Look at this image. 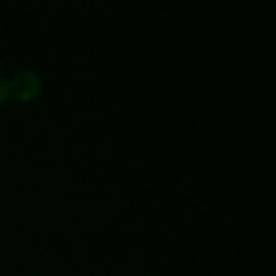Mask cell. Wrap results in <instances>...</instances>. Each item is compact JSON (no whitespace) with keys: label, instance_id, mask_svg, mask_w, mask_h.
Returning a JSON list of instances; mask_svg holds the SVG:
<instances>
[{"label":"cell","instance_id":"6da1fadb","mask_svg":"<svg viewBox=\"0 0 276 276\" xmlns=\"http://www.w3.org/2000/svg\"><path fill=\"white\" fill-rule=\"evenodd\" d=\"M12 97L22 103H29L38 97L42 90V81L35 73L22 71L11 80Z\"/></svg>","mask_w":276,"mask_h":276},{"label":"cell","instance_id":"7a4b0ae2","mask_svg":"<svg viewBox=\"0 0 276 276\" xmlns=\"http://www.w3.org/2000/svg\"><path fill=\"white\" fill-rule=\"evenodd\" d=\"M12 97L11 82L0 77V104H3Z\"/></svg>","mask_w":276,"mask_h":276}]
</instances>
